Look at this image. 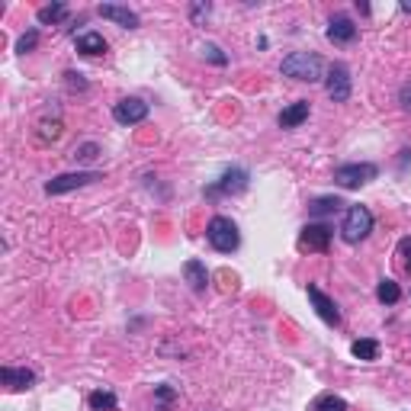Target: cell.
<instances>
[{
    "mask_svg": "<svg viewBox=\"0 0 411 411\" xmlns=\"http://www.w3.org/2000/svg\"><path fill=\"white\" fill-rule=\"evenodd\" d=\"M280 71H283L286 77H292V81L315 84V81H322V75H324V61L318 58L315 52H290L283 58V65H280Z\"/></svg>",
    "mask_w": 411,
    "mask_h": 411,
    "instance_id": "6da1fadb",
    "label": "cell"
},
{
    "mask_svg": "<svg viewBox=\"0 0 411 411\" xmlns=\"http://www.w3.org/2000/svg\"><path fill=\"white\" fill-rule=\"evenodd\" d=\"M206 241H209L219 254H231V251H238V244H241V235H238V225L231 222V219L216 216L206 225Z\"/></svg>",
    "mask_w": 411,
    "mask_h": 411,
    "instance_id": "7a4b0ae2",
    "label": "cell"
},
{
    "mask_svg": "<svg viewBox=\"0 0 411 411\" xmlns=\"http://www.w3.org/2000/svg\"><path fill=\"white\" fill-rule=\"evenodd\" d=\"M379 177V168L370 161H354V164H341V168H334V183L344 190H360L366 187L370 180H376Z\"/></svg>",
    "mask_w": 411,
    "mask_h": 411,
    "instance_id": "3957f363",
    "label": "cell"
},
{
    "mask_svg": "<svg viewBox=\"0 0 411 411\" xmlns=\"http://www.w3.org/2000/svg\"><path fill=\"white\" fill-rule=\"evenodd\" d=\"M370 231H373V212L366 206H351L344 216V225H341V238L347 244H360L370 238Z\"/></svg>",
    "mask_w": 411,
    "mask_h": 411,
    "instance_id": "277c9868",
    "label": "cell"
},
{
    "mask_svg": "<svg viewBox=\"0 0 411 411\" xmlns=\"http://www.w3.org/2000/svg\"><path fill=\"white\" fill-rule=\"evenodd\" d=\"M251 187V174L244 168H229L212 187H206V196H238Z\"/></svg>",
    "mask_w": 411,
    "mask_h": 411,
    "instance_id": "5b68a950",
    "label": "cell"
},
{
    "mask_svg": "<svg viewBox=\"0 0 411 411\" xmlns=\"http://www.w3.org/2000/svg\"><path fill=\"white\" fill-rule=\"evenodd\" d=\"M324 90H328V97L334 103L351 100V67L334 61V65L328 67V77H324Z\"/></svg>",
    "mask_w": 411,
    "mask_h": 411,
    "instance_id": "8992f818",
    "label": "cell"
},
{
    "mask_svg": "<svg viewBox=\"0 0 411 411\" xmlns=\"http://www.w3.org/2000/svg\"><path fill=\"white\" fill-rule=\"evenodd\" d=\"M94 180H103L100 170H77V174H58V177H52V180L45 183V193H48V196H61V193H67V190L87 187V183H94Z\"/></svg>",
    "mask_w": 411,
    "mask_h": 411,
    "instance_id": "52a82bcc",
    "label": "cell"
},
{
    "mask_svg": "<svg viewBox=\"0 0 411 411\" xmlns=\"http://www.w3.org/2000/svg\"><path fill=\"white\" fill-rule=\"evenodd\" d=\"M113 119L119 126H138V122L148 119V103L138 100V97H126L113 106Z\"/></svg>",
    "mask_w": 411,
    "mask_h": 411,
    "instance_id": "ba28073f",
    "label": "cell"
},
{
    "mask_svg": "<svg viewBox=\"0 0 411 411\" xmlns=\"http://www.w3.org/2000/svg\"><path fill=\"white\" fill-rule=\"evenodd\" d=\"M331 248V229L322 222H309L302 231H299V251H318V254H324V251Z\"/></svg>",
    "mask_w": 411,
    "mask_h": 411,
    "instance_id": "9c48e42d",
    "label": "cell"
},
{
    "mask_svg": "<svg viewBox=\"0 0 411 411\" xmlns=\"http://www.w3.org/2000/svg\"><path fill=\"white\" fill-rule=\"evenodd\" d=\"M328 42H334V45H351L354 39H357V23L351 20L347 13H334L328 20Z\"/></svg>",
    "mask_w": 411,
    "mask_h": 411,
    "instance_id": "30bf717a",
    "label": "cell"
},
{
    "mask_svg": "<svg viewBox=\"0 0 411 411\" xmlns=\"http://www.w3.org/2000/svg\"><path fill=\"white\" fill-rule=\"evenodd\" d=\"M309 302L315 305V312H318V318H322L324 324H341V312H337V305H334V299H328L322 290H318L315 283H309Z\"/></svg>",
    "mask_w": 411,
    "mask_h": 411,
    "instance_id": "8fae6325",
    "label": "cell"
},
{
    "mask_svg": "<svg viewBox=\"0 0 411 411\" xmlns=\"http://www.w3.org/2000/svg\"><path fill=\"white\" fill-rule=\"evenodd\" d=\"M0 383L13 392H26L35 385V373L26 370V366H4V370H0Z\"/></svg>",
    "mask_w": 411,
    "mask_h": 411,
    "instance_id": "7c38bea8",
    "label": "cell"
},
{
    "mask_svg": "<svg viewBox=\"0 0 411 411\" xmlns=\"http://www.w3.org/2000/svg\"><path fill=\"white\" fill-rule=\"evenodd\" d=\"M97 13H100L103 20L122 26V29H135V26H138V13H135V10H128V7H119V4H100V10H97Z\"/></svg>",
    "mask_w": 411,
    "mask_h": 411,
    "instance_id": "4fadbf2b",
    "label": "cell"
},
{
    "mask_svg": "<svg viewBox=\"0 0 411 411\" xmlns=\"http://www.w3.org/2000/svg\"><path fill=\"white\" fill-rule=\"evenodd\" d=\"M75 45H77V52L81 55H87V58H97V55H106V39H103L97 29H87V33H81L75 39Z\"/></svg>",
    "mask_w": 411,
    "mask_h": 411,
    "instance_id": "5bb4252c",
    "label": "cell"
},
{
    "mask_svg": "<svg viewBox=\"0 0 411 411\" xmlns=\"http://www.w3.org/2000/svg\"><path fill=\"white\" fill-rule=\"evenodd\" d=\"M183 277H187L190 290L193 292H206V286H209V270H206V263L202 261H187L183 263Z\"/></svg>",
    "mask_w": 411,
    "mask_h": 411,
    "instance_id": "9a60e30c",
    "label": "cell"
},
{
    "mask_svg": "<svg viewBox=\"0 0 411 411\" xmlns=\"http://www.w3.org/2000/svg\"><path fill=\"white\" fill-rule=\"evenodd\" d=\"M305 119H309V100H296L280 113L277 122H280V128H299Z\"/></svg>",
    "mask_w": 411,
    "mask_h": 411,
    "instance_id": "2e32d148",
    "label": "cell"
},
{
    "mask_svg": "<svg viewBox=\"0 0 411 411\" xmlns=\"http://www.w3.org/2000/svg\"><path fill=\"white\" fill-rule=\"evenodd\" d=\"M351 354L357 360L373 363V360H379V341H376V337H360V341H354V344H351Z\"/></svg>",
    "mask_w": 411,
    "mask_h": 411,
    "instance_id": "e0dca14e",
    "label": "cell"
},
{
    "mask_svg": "<svg viewBox=\"0 0 411 411\" xmlns=\"http://www.w3.org/2000/svg\"><path fill=\"white\" fill-rule=\"evenodd\" d=\"M341 206H344V202L337 199V196H322V199H315V202L309 206V212H312L315 219H324V216H334Z\"/></svg>",
    "mask_w": 411,
    "mask_h": 411,
    "instance_id": "ac0fdd59",
    "label": "cell"
},
{
    "mask_svg": "<svg viewBox=\"0 0 411 411\" xmlns=\"http://www.w3.org/2000/svg\"><path fill=\"white\" fill-rule=\"evenodd\" d=\"M90 408L94 411H116L119 408V402H116V395L109 389H97V392H90Z\"/></svg>",
    "mask_w": 411,
    "mask_h": 411,
    "instance_id": "d6986e66",
    "label": "cell"
},
{
    "mask_svg": "<svg viewBox=\"0 0 411 411\" xmlns=\"http://www.w3.org/2000/svg\"><path fill=\"white\" fill-rule=\"evenodd\" d=\"M376 299H379L383 305H395L398 299H402V290H398L395 280H379V286H376Z\"/></svg>",
    "mask_w": 411,
    "mask_h": 411,
    "instance_id": "ffe728a7",
    "label": "cell"
},
{
    "mask_svg": "<svg viewBox=\"0 0 411 411\" xmlns=\"http://www.w3.org/2000/svg\"><path fill=\"white\" fill-rule=\"evenodd\" d=\"M35 16H39L42 26H55V23H61L67 16V7L65 4H48V7H42Z\"/></svg>",
    "mask_w": 411,
    "mask_h": 411,
    "instance_id": "44dd1931",
    "label": "cell"
},
{
    "mask_svg": "<svg viewBox=\"0 0 411 411\" xmlns=\"http://www.w3.org/2000/svg\"><path fill=\"white\" fill-rule=\"evenodd\" d=\"M312 411H347V402L341 395H331V392H324V395L315 398Z\"/></svg>",
    "mask_w": 411,
    "mask_h": 411,
    "instance_id": "7402d4cb",
    "label": "cell"
},
{
    "mask_svg": "<svg viewBox=\"0 0 411 411\" xmlns=\"http://www.w3.org/2000/svg\"><path fill=\"white\" fill-rule=\"evenodd\" d=\"M97 155H100V145H97V142H84V145H77L71 158H75V161H81V164H87V161H94Z\"/></svg>",
    "mask_w": 411,
    "mask_h": 411,
    "instance_id": "603a6c76",
    "label": "cell"
},
{
    "mask_svg": "<svg viewBox=\"0 0 411 411\" xmlns=\"http://www.w3.org/2000/svg\"><path fill=\"white\" fill-rule=\"evenodd\" d=\"M174 398H177V392L170 389L168 383H164V385H155V402H158V411H168Z\"/></svg>",
    "mask_w": 411,
    "mask_h": 411,
    "instance_id": "cb8c5ba5",
    "label": "cell"
},
{
    "mask_svg": "<svg viewBox=\"0 0 411 411\" xmlns=\"http://www.w3.org/2000/svg\"><path fill=\"white\" fill-rule=\"evenodd\" d=\"M35 45H39V29H29V33L20 35V42H16V52L26 55V52H33Z\"/></svg>",
    "mask_w": 411,
    "mask_h": 411,
    "instance_id": "d4e9b609",
    "label": "cell"
},
{
    "mask_svg": "<svg viewBox=\"0 0 411 411\" xmlns=\"http://www.w3.org/2000/svg\"><path fill=\"white\" fill-rule=\"evenodd\" d=\"M398 263H402L405 273H411V235H405L398 241Z\"/></svg>",
    "mask_w": 411,
    "mask_h": 411,
    "instance_id": "484cf974",
    "label": "cell"
},
{
    "mask_svg": "<svg viewBox=\"0 0 411 411\" xmlns=\"http://www.w3.org/2000/svg\"><path fill=\"white\" fill-rule=\"evenodd\" d=\"M202 55H206V58H209L212 65H219V67L229 65V55H222V48L212 45V42H206V45H202Z\"/></svg>",
    "mask_w": 411,
    "mask_h": 411,
    "instance_id": "4316f807",
    "label": "cell"
},
{
    "mask_svg": "<svg viewBox=\"0 0 411 411\" xmlns=\"http://www.w3.org/2000/svg\"><path fill=\"white\" fill-rule=\"evenodd\" d=\"M42 142H58L61 138V119H55V122H42Z\"/></svg>",
    "mask_w": 411,
    "mask_h": 411,
    "instance_id": "83f0119b",
    "label": "cell"
},
{
    "mask_svg": "<svg viewBox=\"0 0 411 411\" xmlns=\"http://www.w3.org/2000/svg\"><path fill=\"white\" fill-rule=\"evenodd\" d=\"M209 4H202V0H199V4H193V7H190V16H193V23H202V20H206V16H209Z\"/></svg>",
    "mask_w": 411,
    "mask_h": 411,
    "instance_id": "f1b7e54d",
    "label": "cell"
},
{
    "mask_svg": "<svg viewBox=\"0 0 411 411\" xmlns=\"http://www.w3.org/2000/svg\"><path fill=\"white\" fill-rule=\"evenodd\" d=\"M398 103H402V109L411 113V84H405V87L398 90Z\"/></svg>",
    "mask_w": 411,
    "mask_h": 411,
    "instance_id": "f546056e",
    "label": "cell"
},
{
    "mask_svg": "<svg viewBox=\"0 0 411 411\" xmlns=\"http://www.w3.org/2000/svg\"><path fill=\"white\" fill-rule=\"evenodd\" d=\"M67 84H71V87H77V90H84V87H87V81H81V75H75V71H67Z\"/></svg>",
    "mask_w": 411,
    "mask_h": 411,
    "instance_id": "4dcf8cb0",
    "label": "cell"
},
{
    "mask_svg": "<svg viewBox=\"0 0 411 411\" xmlns=\"http://www.w3.org/2000/svg\"><path fill=\"white\" fill-rule=\"evenodd\" d=\"M402 10H405V13H411V0H402Z\"/></svg>",
    "mask_w": 411,
    "mask_h": 411,
    "instance_id": "1f68e13d",
    "label": "cell"
}]
</instances>
